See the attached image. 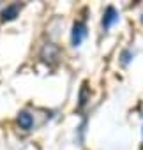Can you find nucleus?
I'll return each instance as SVG.
<instances>
[{
  "label": "nucleus",
  "instance_id": "obj_3",
  "mask_svg": "<svg viewBox=\"0 0 143 150\" xmlns=\"http://www.w3.org/2000/svg\"><path fill=\"white\" fill-rule=\"evenodd\" d=\"M18 124L21 125V129H30V127L34 125V118H32V115H28L27 111H21V113L18 115Z\"/></svg>",
  "mask_w": 143,
  "mask_h": 150
},
{
  "label": "nucleus",
  "instance_id": "obj_4",
  "mask_svg": "<svg viewBox=\"0 0 143 150\" xmlns=\"http://www.w3.org/2000/svg\"><path fill=\"white\" fill-rule=\"evenodd\" d=\"M20 13V6L18 4H13V6H7L2 13V20H14Z\"/></svg>",
  "mask_w": 143,
  "mask_h": 150
},
{
  "label": "nucleus",
  "instance_id": "obj_1",
  "mask_svg": "<svg viewBox=\"0 0 143 150\" xmlns=\"http://www.w3.org/2000/svg\"><path fill=\"white\" fill-rule=\"evenodd\" d=\"M87 35V27L83 21H76L73 27V35H71V41H73V46H80L81 41Z\"/></svg>",
  "mask_w": 143,
  "mask_h": 150
},
{
  "label": "nucleus",
  "instance_id": "obj_2",
  "mask_svg": "<svg viewBox=\"0 0 143 150\" xmlns=\"http://www.w3.org/2000/svg\"><path fill=\"white\" fill-rule=\"evenodd\" d=\"M117 20H118V13L115 11V7H111V6H110V7L106 9V13H104V18H103V27H104V28H110V27H111Z\"/></svg>",
  "mask_w": 143,
  "mask_h": 150
}]
</instances>
